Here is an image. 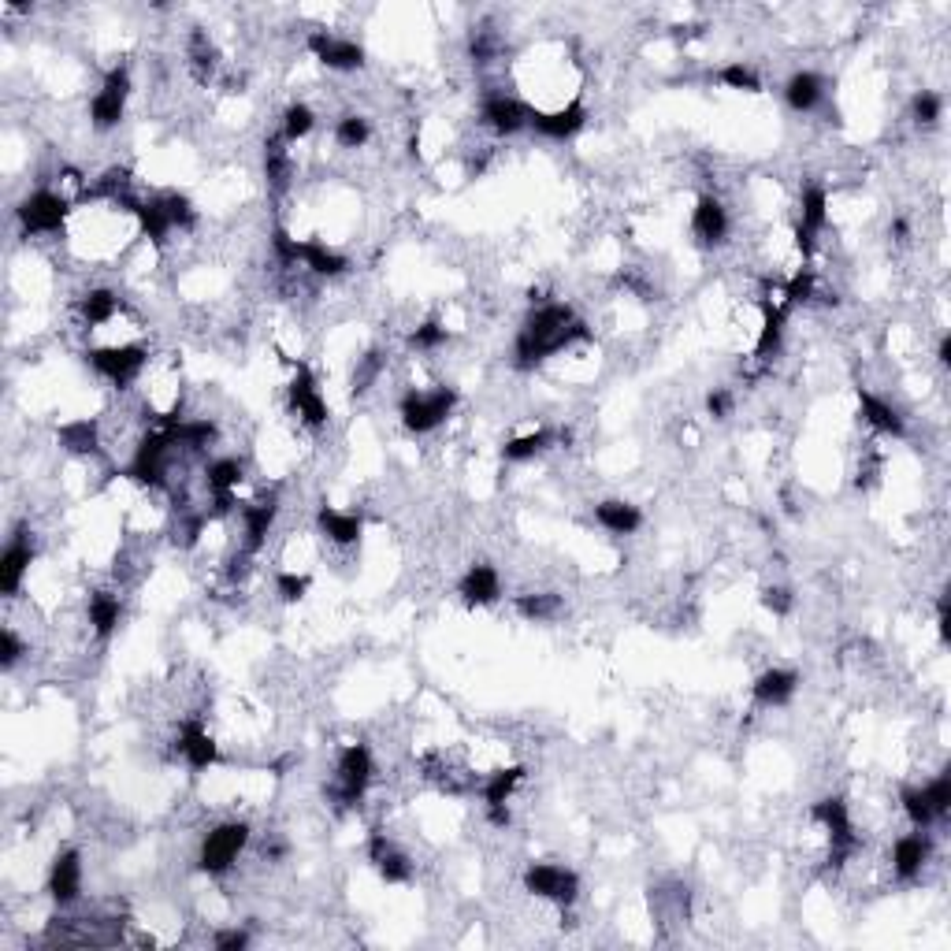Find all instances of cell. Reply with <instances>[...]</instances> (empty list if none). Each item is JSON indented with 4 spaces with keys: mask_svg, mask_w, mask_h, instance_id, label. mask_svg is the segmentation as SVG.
I'll return each instance as SVG.
<instances>
[{
    "mask_svg": "<svg viewBox=\"0 0 951 951\" xmlns=\"http://www.w3.org/2000/svg\"><path fill=\"white\" fill-rule=\"evenodd\" d=\"M580 339H591L584 320H576V313L569 305H543L528 316V324L521 327V335L513 342V357L517 368H535L539 361H547L550 353H561L565 346H573Z\"/></svg>",
    "mask_w": 951,
    "mask_h": 951,
    "instance_id": "obj_1",
    "label": "cell"
},
{
    "mask_svg": "<svg viewBox=\"0 0 951 951\" xmlns=\"http://www.w3.org/2000/svg\"><path fill=\"white\" fill-rule=\"evenodd\" d=\"M457 405V394L450 387H435V391H409L402 398V420L409 431H435L443 424Z\"/></svg>",
    "mask_w": 951,
    "mask_h": 951,
    "instance_id": "obj_2",
    "label": "cell"
},
{
    "mask_svg": "<svg viewBox=\"0 0 951 951\" xmlns=\"http://www.w3.org/2000/svg\"><path fill=\"white\" fill-rule=\"evenodd\" d=\"M249 844V825L246 821H223L216 825L205 844H201V870L205 873H227L235 866V859L242 855V847Z\"/></svg>",
    "mask_w": 951,
    "mask_h": 951,
    "instance_id": "obj_3",
    "label": "cell"
},
{
    "mask_svg": "<svg viewBox=\"0 0 951 951\" xmlns=\"http://www.w3.org/2000/svg\"><path fill=\"white\" fill-rule=\"evenodd\" d=\"M524 888L532 896L558 903V907H573L576 896H580V877L565 866H554V862H532L524 870Z\"/></svg>",
    "mask_w": 951,
    "mask_h": 951,
    "instance_id": "obj_4",
    "label": "cell"
},
{
    "mask_svg": "<svg viewBox=\"0 0 951 951\" xmlns=\"http://www.w3.org/2000/svg\"><path fill=\"white\" fill-rule=\"evenodd\" d=\"M810 818L821 821V825L829 829V840H833V866H844V862L859 851L862 840L859 833H855V825H851V814H847L844 799H821V803H814Z\"/></svg>",
    "mask_w": 951,
    "mask_h": 951,
    "instance_id": "obj_5",
    "label": "cell"
},
{
    "mask_svg": "<svg viewBox=\"0 0 951 951\" xmlns=\"http://www.w3.org/2000/svg\"><path fill=\"white\" fill-rule=\"evenodd\" d=\"M86 361H90L101 376L108 379V383H116V387H127V383H134L138 379V372L145 368V361H149V350H142V346H105V350H90L86 353Z\"/></svg>",
    "mask_w": 951,
    "mask_h": 951,
    "instance_id": "obj_6",
    "label": "cell"
},
{
    "mask_svg": "<svg viewBox=\"0 0 951 951\" xmlns=\"http://www.w3.org/2000/svg\"><path fill=\"white\" fill-rule=\"evenodd\" d=\"M15 216H19L27 235H53L67 220V201L53 190H38L15 209Z\"/></svg>",
    "mask_w": 951,
    "mask_h": 951,
    "instance_id": "obj_7",
    "label": "cell"
},
{
    "mask_svg": "<svg viewBox=\"0 0 951 951\" xmlns=\"http://www.w3.org/2000/svg\"><path fill=\"white\" fill-rule=\"evenodd\" d=\"M127 93H131V75H127V67H112V71L105 75L101 93L93 97V105H90V119H93L97 131H108V127H116L119 119H123Z\"/></svg>",
    "mask_w": 951,
    "mask_h": 951,
    "instance_id": "obj_8",
    "label": "cell"
},
{
    "mask_svg": "<svg viewBox=\"0 0 951 951\" xmlns=\"http://www.w3.org/2000/svg\"><path fill=\"white\" fill-rule=\"evenodd\" d=\"M171 446H175V439H171L168 428L149 431L142 439V446H138V454H134L127 476H131L134 483H142V487H160V483H164V457H168Z\"/></svg>",
    "mask_w": 951,
    "mask_h": 951,
    "instance_id": "obj_9",
    "label": "cell"
},
{
    "mask_svg": "<svg viewBox=\"0 0 951 951\" xmlns=\"http://www.w3.org/2000/svg\"><path fill=\"white\" fill-rule=\"evenodd\" d=\"M372 784V751L365 743H350L339 755V799L342 803H361Z\"/></svg>",
    "mask_w": 951,
    "mask_h": 951,
    "instance_id": "obj_10",
    "label": "cell"
},
{
    "mask_svg": "<svg viewBox=\"0 0 951 951\" xmlns=\"http://www.w3.org/2000/svg\"><path fill=\"white\" fill-rule=\"evenodd\" d=\"M309 49H313L316 60L324 67H331V71H357V67H365V49H361L357 41L335 38V34H327V30H313V34H309Z\"/></svg>",
    "mask_w": 951,
    "mask_h": 951,
    "instance_id": "obj_11",
    "label": "cell"
},
{
    "mask_svg": "<svg viewBox=\"0 0 951 951\" xmlns=\"http://www.w3.org/2000/svg\"><path fill=\"white\" fill-rule=\"evenodd\" d=\"M480 116L495 134H517L521 127H528L532 112H528V108H524L517 97H506V93H487V97H483Z\"/></svg>",
    "mask_w": 951,
    "mask_h": 951,
    "instance_id": "obj_12",
    "label": "cell"
},
{
    "mask_svg": "<svg viewBox=\"0 0 951 951\" xmlns=\"http://www.w3.org/2000/svg\"><path fill=\"white\" fill-rule=\"evenodd\" d=\"M290 402H294V413H298L309 428H324L327 424V402H324V394L316 391V379L305 365H298V372H294Z\"/></svg>",
    "mask_w": 951,
    "mask_h": 951,
    "instance_id": "obj_13",
    "label": "cell"
},
{
    "mask_svg": "<svg viewBox=\"0 0 951 951\" xmlns=\"http://www.w3.org/2000/svg\"><path fill=\"white\" fill-rule=\"evenodd\" d=\"M691 235L699 246H721L729 235V212L717 197H699V205L691 212Z\"/></svg>",
    "mask_w": 951,
    "mask_h": 951,
    "instance_id": "obj_14",
    "label": "cell"
},
{
    "mask_svg": "<svg viewBox=\"0 0 951 951\" xmlns=\"http://www.w3.org/2000/svg\"><path fill=\"white\" fill-rule=\"evenodd\" d=\"M368 859L376 866V873L387 885H405L413 877V862L405 859L402 851L387 840V833H372L368 836Z\"/></svg>",
    "mask_w": 951,
    "mask_h": 951,
    "instance_id": "obj_15",
    "label": "cell"
},
{
    "mask_svg": "<svg viewBox=\"0 0 951 951\" xmlns=\"http://www.w3.org/2000/svg\"><path fill=\"white\" fill-rule=\"evenodd\" d=\"M82 892V859L79 851H64V855H56L53 870H49V896L60 903V907H67V903H75Z\"/></svg>",
    "mask_w": 951,
    "mask_h": 951,
    "instance_id": "obj_16",
    "label": "cell"
},
{
    "mask_svg": "<svg viewBox=\"0 0 951 951\" xmlns=\"http://www.w3.org/2000/svg\"><path fill=\"white\" fill-rule=\"evenodd\" d=\"M30 561H34V543L27 539V532H19L8 543L4 558H0V595H15L23 587V576H27Z\"/></svg>",
    "mask_w": 951,
    "mask_h": 951,
    "instance_id": "obj_17",
    "label": "cell"
},
{
    "mask_svg": "<svg viewBox=\"0 0 951 951\" xmlns=\"http://www.w3.org/2000/svg\"><path fill=\"white\" fill-rule=\"evenodd\" d=\"M179 751H183L186 766L190 769H209L216 766V740L209 736V729L201 725V721H183V729H179Z\"/></svg>",
    "mask_w": 951,
    "mask_h": 951,
    "instance_id": "obj_18",
    "label": "cell"
},
{
    "mask_svg": "<svg viewBox=\"0 0 951 951\" xmlns=\"http://www.w3.org/2000/svg\"><path fill=\"white\" fill-rule=\"evenodd\" d=\"M584 119H587L584 105H580V101H573V105L558 108V112H532V119H528V123H532L535 131L543 134V138L565 142V138H573V134L584 127Z\"/></svg>",
    "mask_w": 951,
    "mask_h": 951,
    "instance_id": "obj_19",
    "label": "cell"
},
{
    "mask_svg": "<svg viewBox=\"0 0 951 951\" xmlns=\"http://www.w3.org/2000/svg\"><path fill=\"white\" fill-rule=\"evenodd\" d=\"M825 220H829V194H825V186L810 183L807 190H803V220H799V231H795L803 253L814 249V235L825 227Z\"/></svg>",
    "mask_w": 951,
    "mask_h": 951,
    "instance_id": "obj_20",
    "label": "cell"
},
{
    "mask_svg": "<svg viewBox=\"0 0 951 951\" xmlns=\"http://www.w3.org/2000/svg\"><path fill=\"white\" fill-rule=\"evenodd\" d=\"M205 483H209L212 498H216V513H231L235 509V487L242 483V465L235 457H220V461L209 465Z\"/></svg>",
    "mask_w": 951,
    "mask_h": 951,
    "instance_id": "obj_21",
    "label": "cell"
},
{
    "mask_svg": "<svg viewBox=\"0 0 951 951\" xmlns=\"http://www.w3.org/2000/svg\"><path fill=\"white\" fill-rule=\"evenodd\" d=\"M925 859H929V840L922 836V829L899 836L896 844H892V870H896L899 881H914V877L922 873Z\"/></svg>",
    "mask_w": 951,
    "mask_h": 951,
    "instance_id": "obj_22",
    "label": "cell"
},
{
    "mask_svg": "<svg viewBox=\"0 0 951 951\" xmlns=\"http://www.w3.org/2000/svg\"><path fill=\"white\" fill-rule=\"evenodd\" d=\"M799 688V673L792 669H766L762 677L755 680V703L758 706H784Z\"/></svg>",
    "mask_w": 951,
    "mask_h": 951,
    "instance_id": "obj_23",
    "label": "cell"
},
{
    "mask_svg": "<svg viewBox=\"0 0 951 951\" xmlns=\"http://www.w3.org/2000/svg\"><path fill=\"white\" fill-rule=\"evenodd\" d=\"M502 595V580L491 565H472L469 573L461 576V599L469 606H491Z\"/></svg>",
    "mask_w": 951,
    "mask_h": 951,
    "instance_id": "obj_24",
    "label": "cell"
},
{
    "mask_svg": "<svg viewBox=\"0 0 951 951\" xmlns=\"http://www.w3.org/2000/svg\"><path fill=\"white\" fill-rule=\"evenodd\" d=\"M859 409L862 417H866V424L877 431H885V435H903L907 431V424H903V417H899V409H892L888 402H881V398H873L870 391H862L859 387Z\"/></svg>",
    "mask_w": 951,
    "mask_h": 951,
    "instance_id": "obj_25",
    "label": "cell"
},
{
    "mask_svg": "<svg viewBox=\"0 0 951 951\" xmlns=\"http://www.w3.org/2000/svg\"><path fill=\"white\" fill-rule=\"evenodd\" d=\"M134 216H138V223H142L145 238H149V242H157V246H164V242H168V231H175V223H171V216H168L164 197L138 201V205H134Z\"/></svg>",
    "mask_w": 951,
    "mask_h": 951,
    "instance_id": "obj_26",
    "label": "cell"
},
{
    "mask_svg": "<svg viewBox=\"0 0 951 951\" xmlns=\"http://www.w3.org/2000/svg\"><path fill=\"white\" fill-rule=\"evenodd\" d=\"M275 521V502H253V506L242 509V524H246V554H257L264 547V539L272 532Z\"/></svg>",
    "mask_w": 951,
    "mask_h": 951,
    "instance_id": "obj_27",
    "label": "cell"
},
{
    "mask_svg": "<svg viewBox=\"0 0 951 951\" xmlns=\"http://www.w3.org/2000/svg\"><path fill=\"white\" fill-rule=\"evenodd\" d=\"M361 517L357 513H339V509L324 506L320 509V532L331 539V543H339V547H350V543H357L361 539Z\"/></svg>",
    "mask_w": 951,
    "mask_h": 951,
    "instance_id": "obj_28",
    "label": "cell"
},
{
    "mask_svg": "<svg viewBox=\"0 0 951 951\" xmlns=\"http://www.w3.org/2000/svg\"><path fill=\"white\" fill-rule=\"evenodd\" d=\"M784 320H788V309H784V305H777V301H769V298L762 301V331H758V342H755V357L766 361L769 353L781 346Z\"/></svg>",
    "mask_w": 951,
    "mask_h": 951,
    "instance_id": "obj_29",
    "label": "cell"
},
{
    "mask_svg": "<svg viewBox=\"0 0 951 951\" xmlns=\"http://www.w3.org/2000/svg\"><path fill=\"white\" fill-rule=\"evenodd\" d=\"M821 93H825V82H821V75H814V71H795L792 79H788V86H784V97H788V105H792L795 112L818 108Z\"/></svg>",
    "mask_w": 951,
    "mask_h": 951,
    "instance_id": "obj_30",
    "label": "cell"
},
{
    "mask_svg": "<svg viewBox=\"0 0 951 951\" xmlns=\"http://www.w3.org/2000/svg\"><path fill=\"white\" fill-rule=\"evenodd\" d=\"M595 521L613 535H632L643 524V513L628 502H602V506H595Z\"/></svg>",
    "mask_w": 951,
    "mask_h": 951,
    "instance_id": "obj_31",
    "label": "cell"
},
{
    "mask_svg": "<svg viewBox=\"0 0 951 951\" xmlns=\"http://www.w3.org/2000/svg\"><path fill=\"white\" fill-rule=\"evenodd\" d=\"M264 175H268V186L275 194H283L290 183V153H287V138H268L264 142Z\"/></svg>",
    "mask_w": 951,
    "mask_h": 951,
    "instance_id": "obj_32",
    "label": "cell"
},
{
    "mask_svg": "<svg viewBox=\"0 0 951 951\" xmlns=\"http://www.w3.org/2000/svg\"><path fill=\"white\" fill-rule=\"evenodd\" d=\"M301 264L313 268L316 275H342L350 268V261L335 249H327L324 242H301Z\"/></svg>",
    "mask_w": 951,
    "mask_h": 951,
    "instance_id": "obj_33",
    "label": "cell"
},
{
    "mask_svg": "<svg viewBox=\"0 0 951 951\" xmlns=\"http://www.w3.org/2000/svg\"><path fill=\"white\" fill-rule=\"evenodd\" d=\"M521 781H524V766H509V769L491 773V781L483 784V803H487V807H506L509 795L517 792Z\"/></svg>",
    "mask_w": 951,
    "mask_h": 951,
    "instance_id": "obj_34",
    "label": "cell"
},
{
    "mask_svg": "<svg viewBox=\"0 0 951 951\" xmlns=\"http://www.w3.org/2000/svg\"><path fill=\"white\" fill-rule=\"evenodd\" d=\"M119 599L108 595V591H93L90 595V625L97 636H112L119 625Z\"/></svg>",
    "mask_w": 951,
    "mask_h": 951,
    "instance_id": "obj_35",
    "label": "cell"
},
{
    "mask_svg": "<svg viewBox=\"0 0 951 951\" xmlns=\"http://www.w3.org/2000/svg\"><path fill=\"white\" fill-rule=\"evenodd\" d=\"M554 443V431L539 428L532 431V435H521V439H509L506 446H502V457L506 461H532V457H539L547 446Z\"/></svg>",
    "mask_w": 951,
    "mask_h": 951,
    "instance_id": "obj_36",
    "label": "cell"
},
{
    "mask_svg": "<svg viewBox=\"0 0 951 951\" xmlns=\"http://www.w3.org/2000/svg\"><path fill=\"white\" fill-rule=\"evenodd\" d=\"M60 443L71 450V454H97V424L93 420H71L60 428Z\"/></svg>",
    "mask_w": 951,
    "mask_h": 951,
    "instance_id": "obj_37",
    "label": "cell"
},
{
    "mask_svg": "<svg viewBox=\"0 0 951 951\" xmlns=\"http://www.w3.org/2000/svg\"><path fill=\"white\" fill-rule=\"evenodd\" d=\"M116 313H119V298L112 294V290H90V294L82 298V320H86L90 327L108 324Z\"/></svg>",
    "mask_w": 951,
    "mask_h": 951,
    "instance_id": "obj_38",
    "label": "cell"
},
{
    "mask_svg": "<svg viewBox=\"0 0 951 951\" xmlns=\"http://www.w3.org/2000/svg\"><path fill=\"white\" fill-rule=\"evenodd\" d=\"M517 613L528 617V621H550L561 613V599L550 595V591H539V595H521L517 599Z\"/></svg>",
    "mask_w": 951,
    "mask_h": 951,
    "instance_id": "obj_39",
    "label": "cell"
},
{
    "mask_svg": "<svg viewBox=\"0 0 951 951\" xmlns=\"http://www.w3.org/2000/svg\"><path fill=\"white\" fill-rule=\"evenodd\" d=\"M899 803H903V814L911 818V825L914 829H929L933 825V810H929V799H925V792L922 788H903L899 792Z\"/></svg>",
    "mask_w": 951,
    "mask_h": 951,
    "instance_id": "obj_40",
    "label": "cell"
},
{
    "mask_svg": "<svg viewBox=\"0 0 951 951\" xmlns=\"http://www.w3.org/2000/svg\"><path fill=\"white\" fill-rule=\"evenodd\" d=\"M313 127H316V116L309 105H290L287 112H283V138H287V142H301Z\"/></svg>",
    "mask_w": 951,
    "mask_h": 951,
    "instance_id": "obj_41",
    "label": "cell"
},
{
    "mask_svg": "<svg viewBox=\"0 0 951 951\" xmlns=\"http://www.w3.org/2000/svg\"><path fill=\"white\" fill-rule=\"evenodd\" d=\"M717 79L725 82L729 90H743V93H758L762 90V79H758V71L755 67H747V64H725L721 67V75Z\"/></svg>",
    "mask_w": 951,
    "mask_h": 951,
    "instance_id": "obj_42",
    "label": "cell"
},
{
    "mask_svg": "<svg viewBox=\"0 0 951 951\" xmlns=\"http://www.w3.org/2000/svg\"><path fill=\"white\" fill-rule=\"evenodd\" d=\"M368 119L365 116H342L339 127H335V138H339L342 149H361L368 142Z\"/></svg>",
    "mask_w": 951,
    "mask_h": 951,
    "instance_id": "obj_43",
    "label": "cell"
},
{
    "mask_svg": "<svg viewBox=\"0 0 951 951\" xmlns=\"http://www.w3.org/2000/svg\"><path fill=\"white\" fill-rule=\"evenodd\" d=\"M925 799H929V810H933V818H944L951 810V777L948 773H940V777H933V781L922 788Z\"/></svg>",
    "mask_w": 951,
    "mask_h": 951,
    "instance_id": "obj_44",
    "label": "cell"
},
{
    "mask_svg": "<svg viewBox=\"0 0 951 951\" xmlns=\"http://www.w3.org/2000/svg\"><path fill=\"white\" fill-rule=\"evenodd\" d=\"M383 372V353H365L361 361H357V368H353V391L361 394V391H368L372 383H376V376Z\"/></svg>",
    "mask_w": 951,
    "mask_h": 951,
    "instance_id": "obj_45",
    "label": "cell"
},
{
    "mask_svg": "<svg viewBox=\"0 0 951 951\" xmlns=\"http://www.w3.org/2000/svg\"><path fill=\"white\" fill-rule=\"evenodd\" d=\"M164 205H168V216H171V223H175L179 231H194V227H197V212H194V205H190L183 194H164Z\"/></svg>",
    "mask_w": 951,
    "mask_h": 951,
    "instance_id": "obj_46",
    "label": "cell"
},
{
    "mask_svg": "<svg viewBox=\"0 0 951 951\" xmlns=\"http://www.w3.org/2000/svg\"><path fill=\"white\" fill-rule=\"evenodd\" d=\"M814 298V272L810 268H803L799 275H792V283L784 287V309H792V305H803V301Z\"/></svg>",
    "mask_w": 951,
    "mask_h": 951,
    "instance_id": "obj_47",
    "label": "cell"
},
{
    "mask_svg": "<svg viewBox=\"0 0 951 951\" xmlns=\"http://www.w3.org/2000/svg\"><path fill=\"white\" fill-rule=\"evenodd\" d=\"M940 112H944V101H940L937 93L922 90L918 97H914V119H918L922 127H937Z\"/></svg>",
    "mask_w": 951,
    "mask_h": 951,
    "instance_id": "obj_48",
    "label": "cell"
},
{
    "mask_svg": "<svg viewBox=\"0 0 951 951\" xmlns=\"http://www.w3.org/2000/svg\"><path fill=\"white\" fill-rule=\"evenodd\" d=\"M272 249H275V257H279V264H283V268H294V264L301 261V242H298V238H290L283 227H279V231L272 235Z\"/></svg>",
    "mask_w": 951,
    "mask_h": 951,
    "instance_id": "obj_49",
    "label": "cell"
},
{
    "mask_svg": "<svg viewBox=\"0 0 951 951\" xmlns=\"http://www.w3.org/2000/svg\"><path fill=\"white\" fill-rule=\"evenodd\" d=\"M446 342V327L439 324V320H428V324H420L417 331H413V346L417 350H439Z\"/></svg>",
    "mask_w": 951,
    "mask_h": 951,
    "instance_id": "obj_50",
    "label": "cell"
},
{
    "mask_svg": "<svg viewBox=\"0 0 951 951\" xmlns=\"http://www.w3.org/2000/svg\"><path fill=\"white\" fill-rule=\"evenodd\" d=\"M190 60H194V67L205 75V71H212V60H216V49L209 45V38L201 34V30H194L190 34Z\"/></svg>",
    "mask_w": 951,
    "mask_h": 951,
    "instance_id": "obj_51",
    "label": "cell"
},
{
    "mask_svg": "<svg viewBox=\"0 0 951 951\" xmlns=\"http://www.w3.org/2000/svg\"><path fill=\"white\" fill-rule=\"evenodd\" d=\"M275 591L283 595L287 602H298L305 599V591H309V576H298V573H279L275 576Z\"/></svg>",
    "mask_w": 951,
    "mask_h": 951,
    "instance_id": "obj_52",
    "label": "cell"
},
{
    "mask_svg": "<svg viewBox=\"0 0 951 951\" xmlns=\"http://www.w3.org/2000/svg\"><path fill=\"white\" fill-rule=\"evenodd\" d=\"M762 606H766L769 613L784 617V613L792 610V591H788V587H766V591H762Z\"/></svg>",
    "mask_w": 951,
    "mask_h": 951,
    "instance_id": "obj_53",
    "label": "cell"
},
{
    "mask_svg": "<svg viewBox=\"0 0 951 951\" xmlns=\"http://www.w3.org/2000/svg\"><path fill=\"white\" fill-rule=\"evenodd\" d=\"M19 654H23V643H19V636H15L12 628H4V632H0V665H4V669H12V665L19 662Z\"/></svg>",
    "mask_w": 951,
    "mask_h": 951,
    "instance_id": "obj_54",
    "label": "cell"
},
{
    "mask_svg": "<svg viewBox=\"0 0 951 951\" xmlns=\"http://www.w3.org/2000/svg\"><path fill=\"white\" fill-rule=\"evenodd\" d=\"M729 409H732V394L729 391H714L710 398H706V413L714 420H725L729 417Z\"/></svg>",
    "mask_w": 951,
    "mask_h": 951,
    "instance_id": "obj_55",
    "label": "cell"
},
{
    "mask_svg": "<svg viewBox=\"0 0 951 951\" xmlns=\"http://www.w3.org/2000/svg\"><path fill=\"white\" fill-rule=\"evenodd\" d=\"M246 944H249L246 929H227V933H220V937H216V948H220V951H242Z\"/></svg>",
    "mask_w": 951,
    "mask_h": 951,
    "instance_id": "obj_56",
    "label": "cell"
},
{
    "mask_svg": "<svg viewBox=\"0 0 951 951\" xmlns=\"http://www.w3.org/2000/svg\"><path fill=\"white\" fill-rule=\"evenodd\" d=\"M495 49H498V41L491 38L487 30H480V34L472 38V56H476V60H491V56H495Z\"/></svg>",
    "mask_w": 951,
    "mask_h": 951,
    "instance_id": "obj_57",
    "label": "cell"
},
{
    "mask_svg": "<svg viewBox=\"0 0 951 951\" xmlns=\"http://www.w3.org/2000/svg\"><path fill=\"white\" fill-rule=\"evenodd\" d=\"M937 625H940V639L948 643L951 639V613H948V595L940 599V606H937Z\"/></svg>",
    "mask_w": 951,
    "mask_h": 951,
    "instance_id": "obj_58",
    "label": "cell"
},
{
    "mask_svg": "<svg viewBox=\"0 0 951 951\" xmlns=\"http://www.w3.org/2000/svg\"><path fill=\"white\" fill-rule=\"evenodd\" d=\"M487 821H491L495 829H506V825H509V807H487Z\"/></svg>",
    "mask_w": 951,
    "mask_h": 951,
    "instance_id": "obj_59",
    "label": "cell"
},
{
    "mask_svg": "<svg viewBox=\"0 0 951 951\" xmlns=\"http://www.w3.org/2000/svg\"><path fill=\"white\" fill-rule=\"evenodd\" d=\"M937 357H940V365H951V339L944 335L940 339V350H937Z\"/></svg>",
    "mask_w": 951,
    "mask_h": 951,
    "instance_id": "obj_60",
    "label": "cell"
},
{
    "mask_svg": "<svg viewBox=\"0 0 951 951\" xmlns=\"http://www.w3.org/2000/svg\"><path fill=\"white\" fill-rule=\"evenodd\" d=\"M892 235H896L899 242H903V238H907V223H903V220H896V223H892Z\"/></svg>",
    "mask_w": 951,
    "mask_h": 951,
    "instance_id": "obj_61",
    "label": "cell"
}]
</instances>
